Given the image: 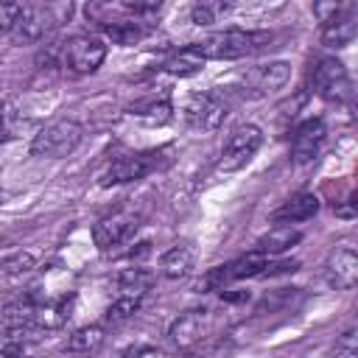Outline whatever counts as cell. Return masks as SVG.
Segmentation results:
<instances>
[{"instance_id": "5", "label": "cell", "mask_w": 358, "mask_h": 358, "mask_svg": "<svg viewBox=\"0 0 358 358\" xmlns=\"http://www.w3.org/2000/svg\"><path fill=\"white\" fill-rule=\"evenodd\" d=\"M56 14H70V6H22L14 28H11V36L17 45H28V42H39L45 39V34L59 25L62 20Z\"/></svg>"}, {"instance_id": "10", "label": "cell", "mask_w": 358, "mask_h": 358, "mask_svg": "<svg viewBox=\"0 0 358 358\" xmlns=\"http://www.w3.org/2000/svg\"><path fill=\"white\" fill-rule=\"evenodd\" d=\"M327 282L338 291H352L358 282V255L352 246H336L324 263Z\"/></svg>"}, {"instance_id": "30", "label": "cell", "mask_w": 358, "mask_h": 358, "mask_svg": "<svg viewBox=\"0 0 358 358\" xmlns=\"http://www.w3.org/2000/svg\"><path fill=\"white\" fill-rule=\"evenodd\" d=\"M120 358H157V352H154L151 347H137V350H129V352H123Z\"/></svg>"}, {"instance_id": "21", "label": "cell", "mask_w": 358, "mask_h": 358, "mask_svg": "<svg viewBox=\"0 0 358 358\" xmlns=\"http://www.w3.org/2000/svg\"><path fill=\"white\" fill-rule=\"evenodd\" d=\"M131 115H137L143 123L148 126H165L173 117V106L165 98H151V101H140L131 106Z\"/></svg>"}, {"instance_id": "3", "label": "cell", "mask_w": 358, "mask_h": 358, "mask_svg": "<svg viewBox=\"0 0 358 358\" xmlns=\"http://www.w3.org/2000/svg\"><path fill=\"white\" fill-rule=\"evenodd\" d=\"M263 145V129L255 123H241L229 131L221 157H218V171L224 173H235L241 168H246L252 162V157L260 151Z\"/></svg>"}, {"instance_id": "25", "label": "cell", "mask_w": 358, "mask_h": 358, "mask_svg": "<svg viewBox=\"0 0 358 358\" xmlns=\"http://www.w3.org/2000/svg\"><path fill=\"white\" fill-rule=\"evenodd\" d=\"M140 302L143 299H129V296H117L109 308H106V322L109 324H120V322H129L137 310H140Z\"/></svg>"}, {"instance_id": "24", "label": "cell", "mask_w": 358, "mask_h": 358, "mask_svg": "<svg viewBox=\"0 0 358 358\" xmlns=\"http://www.w3.org/2000/svg\"><path fill=\"white\" fill-rule=\"evenodd\" d=\"M224 11H229V3H224V0H201V3H196L190 8V20L196 25H213V22H218V17Z\"/></svg>"}, {"instance_id": "8", "label": "cell", "mask_w": 358, "mask_h": 358, "mask_svg": "<svg viewBox=\"0 0 358 358\" xmlns=\"http://www.w3.org/2000/svg\"><path fill=\"white\" fill-rule=\"evenodd\" d=\"M140 227V215L126 213V210H115L109 215H103L95 227H92V241L101 252H109L120 243H126Z\"/></svg>"}, {"instance_id": "6", "label": "cell", "mask_w": 358, "mask_h": 358, "mask_svg": "<svg viewBox=\"0 0 358 358\" xmlns=\"http://www.w3.org/2000/svg\"><path fill=\"white\" fill-rule=\"evenodd\" d=\"M310 84L313 90L327 98V101H336V103H347L352 98V81H350V73L347 67L338 62V59H319L313 73H310Z\"/></svg>"}, {"instance_id": "20", "label": "cell", "mask_w": 358, "mask_h": 358, "mask_svg": "<svg viewBox=\"0 0 358 358\" xmlns=\"http://www.w3.org/2000/svg\"><path fill=\"white\" fill-rule=\"evenodd\" d=\"M154 285V274L145 268H123L117 274V296L143 299Z\"/></svg>"}, {"instance_id": "15", "label": "cell", "mask_w": 358, "mask_h": 358, "mask_svg": "<svg viewBox=\"0 0 358 358\" xmlns=\"http://www.w3.org/2000/svg\"><path fill=\"white\" fill-rule=\"evenodd\" d=\"M319 213V196L313 193H296L291 196L288 201H282L274 213H271V221L277 227H288V224H299V221H308Z\"/></svg>"}, {"instance_id": "17", "label": "cell", "mask_w": 358, "mask_h": 358, "mask_svg": "<svg viewBox=\"0 0 358 358\" xmlns=\"http://www.w3.org/2000/svg\"><path fill=\"white\" fill-rule=\"evenodd\" d=\"M193 263H196L193 249H190L187 243H176V246H171V249L159 257V271H162L165 280H182V277L190 274Z\"/></svg>"}, {"instance_id": "29", "label": "cell", "mask_w": 358, "mask_h": 358, "mask_svg": "<svg viewBox=\"0 0 358 358\" xmlns=\"http://www.w3.org/2000/svg\"><path fill=\"white\" fill-rule=\"evenodd\" d=\"M20 11H22L20 3H3V6H0V34H11V28H14L17 17H20Z\"/></svg>"}, {"instance_id": "23", "label": "cell", "mask_w": 358, "mask_h": 358, "mask_svg": "<svg viewBox=\"0 0 358 358\" xmlns=\"http://www.w3.org/2000/svg\"><path fill=\"white\" fill-rule=\"evenodd\" d=\"M101 31H103V36H106V39H112L115 45H123V48L137 45V42L143 39V34H145V28H143V25H137L134 20H120V22L103 25Z\"/></svg>"}, {"instance_id": "27", "label": "cell", "mask_w": 358, "mask_h": 358, "mask_svg": "<svg viewBox=\"0 0 358 358\" xmlns=\"http://www.w3.org/2000/svg\"><path fill=\"white\" fill-rule=\"evenodd\" d=\"M336 358H358V333H355V327H347L336 338Z\"/></svg>"}, {"instance_id": "4", "label": "cell", "mask_w": 358, "mask_h": 358, "mask_svg": "<svg viewBox=\"0 0 358 358\" xmlns=\"http://www.w3.org/2000/svg\"><path fill=\"white\" fill-rule=\"evenodd\" d=\"M106 59V42L95 34H76L62 48V64L78 76L95 73Z\"/></svg>"}, {"instance_id": "26", "label": "cell", "mask_w": 358, "mask_h": 358, "mask_svg": "<svg viewBox=\"0 0 358 358\" xmlns=\"http://www.w3.org/2000/svg\"><path fill=\"white\" fill-rule=\"evenodd\" d=\"M36 266V255L34 252H14L11 257H6L0 263V271L3 274H25Z\"/></svg>"}, {"instance_id": "12", "label": "cell", "mask_w": 358, "mask_h": 358, "mask_svg": "<svg viewBox=\"0 0 358 358\" xmlns=\"http://www.w3.org/2000/svg\"><path fill=\"white\" fill-rule=\"evenodd\" d=\"M358 34V11L355 3H344L341 11H336L330 20L322 22V45L327 48H344Z\"/></svg>"}, {"instance_id": "16", "label": "cell", "mask_w": 358, "mask_h": 358, "mask_svg": "<svg viewBox=\"0 0 358 358\" xmlns=\"http://www.w3.org/2000/svg\"><path fill=\"white\" fill-rule=\"evenodd\" d=\"M70 305H73V296L70 299H53V302H36L31 327L34 330H56V327H62L70 319Z\"/></svg>"}, {"instance_id": "28", "label": "cell", "mask_w": 358, "mask_h": 358, "mask_svg": "<svg viewBox=\"0 0 358 358\" xmlns=\"http://www.w3.org/2000/svg\"><path fill=\"white\" fill-rule=\"evenodd\" d=\"M22 355H25V338H20V333L0 336V358H22Z\"/></svg>"}, {"instance_id": "14", "label": "cell", "mask_w": 358, "mask_h": 358, "mask_svg": "<svg viewBox=\"0 0 358 358\" xmlns=\"http://www.w3.org/2000/svg\"><path fill=\"white\" fill-rule=\"evenodd\" d=\"M291 78V64L288 62H268V64H257L246 73L243 84L257 92V95H266V92H277L288 84Z\"/></svg>"}, {"instance_id": "11", "label": "cell", "mask_w": 358, "mask_h": 358, "mask_svg": "<svg viewBox=\"0 0 358 358\" xmlns=\"http://www.w3.org/2000/svg\"><path fill=\"white\" fill-rule=\"evenodd\" d=\"M154 168V159L151 154H126V157H117L98 179L101 187H112V185H129V182H137L143 179L148 171Z\"/></svg>"}, {"instance_id": "22", "label": "cell", "mask_w": 358, "mask_h": 358, "mask_svg": "<svg viewBox=\"0 0 358 358\" xmlns=\"http://www.w3.org/2000/svg\"><path fill=\"white\" fill-rule=\"evenodd\" d=\"M103 344V327L101 324H84L78 330H73V336L67 338V350L70 352H95L98 347Z\"/></svg>"}, {"instance_id": "18", "label": "cell", "mask_w": 358, "mask_h": 358, "mask_svg": "<svg viewBox=\"0 0 358 358\" xmlns=\"http://www.w3.org/2000/svg\"><path fill=\"white\" fill-rule=\"evenodd\" d=\"M302 241V232L299 229H291V227H271L260 241H257V252L266 255V257H277L282 252H288L291 246H296Z\"/></svg>"}, {"instance_id": "13", "label": "cell", "mask_w": 358, "mask_h": 358, "mask_svg": "<svg viewBox=\"0 0 358 358\" xmlns=\"http://www.w3.org/2000/svg\"><path fill=\"white\" fill-rule=\"evenodd\" d=\"M324 134H327V129H324V123L319 117H310V120L299 123L294 129V134H291V159L296 165L310 162L319 154V148L324 143Z\"/></svg>"}, {"instance_id": "19", "label": "cell", "mask_w": 358, "mask_h": 358, "mask_svg": "<svg viewBox=\"0 0 358 358\" xmlns=\"http://www.w3.org/2000/svg\"><path fill=\"white\" fill-rule=\"evenodd\" d=\"M204 64H207V62H204V56L196 50V45H187V48H179L176 53H171V56L165 59L162 70H165L168 76H179V78H185V76L199 73Z\"/></svg>"}, {"instance_id": "1", "label": "cell", "mask_w": 358, "mask_h": 358, "mask_svg": "<svg viewBox=\"0 0 358 358\" xmlns=\"http://www.w3.org/2000/svg\"><path fill=\"white\" fill-rule=\"evenodd\" d=\"M266 34L257 31H243V28H227V31H215L196 45V50L204 56V62H232V59H243L249 53H255L260 48V42H266Z\"/></svg>"}, {"instance_id": "31", "label": "cell", "mask_w": 358, "mask_h": 358, "mask_svg": "<svg viewBox=\"0 0 358 358\" xmlns=\"http://www.w3.org/2000/svg\"><path fill=\"white\" fill-rule=\"evenodd\" d=\"M0 126H3V115H0Z\"/></svg>"}, {"instance_id": "7", "label": "cell", "mask_w": 358, "mask_h": 358, "mask_svg": "<svg viewBox=\"0 0 358 358\" xmlns=\"http://www.w3.org/2000/svg\"><path fill=\"white\" fill-rule=\"evenodd\" d=\"M185 123L196 131H215L227 117V101L218 92H199L185 103Z\"/></svg>"}, {"instance_id": "2", "label": "cell", "mask_w": 358, "mask_h": 358, "mask_svg": "<svg viewBox=\"0 0 358 358\" xmlns=\"http://www.w3.org/2000/svg\"><path fill=\"white\" fill-rule=\"evenodd\" d=\"M81 140H84V126L73 117H59L34 134L31 154L45 159H62L70 157L81 145Z\"/></svg>"}, {"instance_id": "9", "label": "cell", "mask_w": 358, "mask_h": 358, "mask_svg": "<svg viewBox=\"0 0 358 358\" xmlns=\"http://www.w3.org/2000/svg\"><path fill=\"white\" fill-rule=\"evenodd\" d=\"M210 330V316L207 310H185L182 316H176L168 327V338L173 347L179 350H193Z\"/></svg>"}]
</instances>
